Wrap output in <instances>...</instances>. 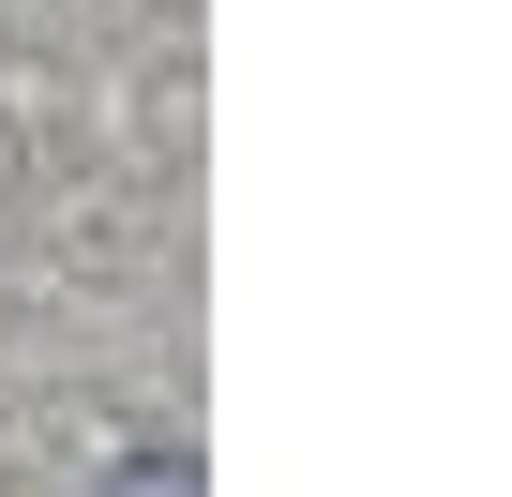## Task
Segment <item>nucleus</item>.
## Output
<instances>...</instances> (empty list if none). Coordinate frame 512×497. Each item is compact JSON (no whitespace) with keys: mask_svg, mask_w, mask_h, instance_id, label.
<instances>
[{"mask_svg":"<svg viewBox=\"0 0 512 497\" xmlns=\"http://www.w3.org/2000/svg\"><path fill=\"white\" fill-rule=\"evenodd\" d=\"M106 497H196V482H181V467H166V452H151V467H121V482H106Z\"/></svg>","mask_w":512,"mask_h":497,"instance_id":"obj_1","label":"nucleus"}]
</instances>
